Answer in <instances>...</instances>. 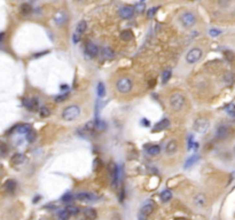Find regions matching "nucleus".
Here are the masks:
<instances>
[{
  "label": "nucleus",
  "instance_id": "nucleus-1",
  "mask_svg": "<svg viewBox=\"0 0 235 220\" xmlns=\"http://www.w3.org/2000/svg\"><path fill=\"white\" fill-rule=\"evenodd\" d=\"M169 103H170V107L175 111H180V110L185 107V103H186V99L182 93L180 92H175L170 95V99H169Z\"/></svg>",
  "mask_w": 235,
  "mask_h": 220
},
{
  "label": "nucleus",
  "instance_id": "nucleus-2",
  "mask_svg": "<svg viewBox=\"0 0 235 220\" xmlns=\"http://www.w3.org/2000/svg\"><path fill=\"white\" fill-rule=\"evenodd\" d=\"M133 87V80L130 77H121L116 83V88L119 93H129Z\"/></svg>",
  "mask_w": 235,
  "mask_h": 220
},
{
  "label": "nucleus",
  "instance_id": "nucleus-3",
  "mask_svg": "<svg viewBox=\"0 0 235 220\" xmlns=\"http://www.w3.org/2000/svg\"><path fill=\"white\" fill-rule=\"evenodd\" d=\"M80 116V108L76 104L67 107L63 112H62V118L64 121H75Z\"/></svg>",
  "mask_w": 235,
  "mask_h": 220
},
{
  "label": "nucleus",
  "instance_id": "nucleus-4",
  "mask_svg": "<svg viewBox=\"0 0 235 220\" xmlns=\"http://www.w3.org/2000/svg\"><path fill=\"white\" fill-rule=\"evenodd\" d=\"M209 129H210V121L206 118H197L194 123V130L197 133L204 134V133L208 132Z\"/></svg>",
  "mask_w": 235,
  "mask_h": 220
},
{
  "label": "nucleus",
  "instance_id": "nucleus-5",
  "mask_svg": "<svg viewBox=\"0 0 235 220\" xmlns=\"http://www.w3.org/2000/svg\"><path fill=\"white\" fill-rule=\"evenodd\" d=\"M202 55H203V52H202L201 48L194 47V48H192V50H190L186 55L187 63H189V64H194V63H196L197 61L202 57Z\"/></svg>",
  "mask_w": 235,
  "mask_h": 220
},
{
  "label": "nucleus",
  "instance_id": "nucleus-6",
  "mask_svg": "<svg viewBox=\"0 0 235 220\" xmlns=\"http://www.w3.org/2000/svg\"><path fill=\"white\" fill-rule=\"evenodd\" d=\"M180 21L186 28H192L196 23V16L190 11H185L180 17Z\"/></svg>",
  "mask_w": 235,
  "mask_h": 220
},
{
  "label": "nucleus",
  "instance_id": "nucleus-7",
  "mask_svg": "<svg viewBox=\"0 0 235 220\" xmlns=\"http://www.w3.org/2000/svg\"><path fill=\"white\" fill-rule=\"evenodd\" d=\"M231 134V129L226 125H220L217 127L216 130V137L219 139V140H225L227 139Z\"/></svg>",
  "mask_w": 235,
  "mask_h": 220
},
{
  "label": "nucleus",
  "instance_id": "nucleus-8",
  "mask_svg": "<svg viewBox=\"0 0 235 220\" xmlns=\"http://www.w3.org/2000/svg\"><path fill=\"white\" fill-rule=\"evenodd\" d=\"M76 198L80 202H85V203H90V202H93L96 200V196H95L93 193H90V191H80L76 195Z\"/></svg>",
  "mask_w": 235,
  "mask_h": 220
},
{
  "label": "nucleus",
  "instance_id": "nucleus-9",
  "mask_svg": "<svg viewBox=\"0 0 235 220\" xmlns=\"http://www.w3.org/2000/svg\"><path fill=\"white\" fill-rule=\"evenodd\" d=\"M134 7L132 6H124V7H122L119 9V16H121L122 19L124 20H129L131 17H133L134 15Z\"/></svg>",
  "mask_w": 235,
  "mask_h": 220
},
{
  "label": "nucleus",
  "instance_id": "nucleus-10",
  "mask_svg": "<svg viewBox=\"0 0 235 220\" xmlns=\"http://www.w3.org/2000/svg\"><path fill=\"white\" fill-rule=\"evenodd\" d=\"M23 104L25 108L30 110V111H36L39 107V101L37 98H32V99H24L23 100Z\"/></svg>",
  "mask_w": 235,
  "mask_h": 220
},
{
  "label": "nucleus",
  "instance_id": "nucleus-11",
  "mask_svg": "<svg viewBox=\"0 0 235 220\" xmlns=\"http://www.w3.org/2000/svg\"><path fill=\"white\" fill-rule=\"evenodd\" d=\"M98 53H99L98 46L92 44V42H88L87 45H86V47H85V54L90 57H95L98 55Z\"/></svg>",
  "mask_w": 235,
  "mask_h": 220
},
{
  "label": "nucleus",
  "instance_id": "nucleus-12",
  "mask_svg": "<svg viewBox=\"0 0 235 220\" xmlns=\"http://www.w3.org/2000/svg\"><path fill=\"white\" fill-rule=\"evenodd\" d=\"M154 210H155V205L153 203L152 201H148L146 204H144V206L141 208V214H144V217L147 216H150L153 212H154Z\"/></svg>",
  "mask_w": 235,
  "mask_h": 220
},
{
  "label": "nucleus",
  "instance_id": "nucleus-13",
  "mask_svg": "<svg viewBox=\"0 0 235 220\" xmlns=\"http://www.w3.org/2000/svg\"><path fill=\"white\" fill-rule=\"evenodd\" d=\"M118 181H119V169H118L117 165L113 164V171H111V186L113 188L118 185Z\"/></svg>",
  "mask_w": 235,
  "mask_h": 220
},
{
  "label": "nucleus",
  "instance_id": "nucleus-14",
  "mask_svg": "<svg viewBox=\"0 0 235 220\" xmlns=\"http://www.w3.org/2000/svg\"><path fill=\"white\" fill-rule=\"evenodd\" d=\"M83 214L87 220H95L98 218V213L93 208H85L83 210Z\"/></svg>",
  "mask_w": 235,
  "mask_h": 220
},
{
  "label": "nucleus",
  "instance_id": "nucleus-15",
  "mask_svg": "<svg viewBox=\"0 0 235 220\" xmlns=\"http://www.w3.org/2000/svg\"><path fill=\"white\" fill-rule=\"evenodd\" d=\"M177 149H178V143H177V141L171 140L167 142L166 147H165V152H166V154H169V155H172V154H175V152H177Z\"/></svg>",
  "mask_w": 235,
  "mask_h": 220
},
{
  "label": "nucleus",
  "instance_id": "nucleus-16",
  "mask_svg": "<svg viewBox=\"0 0 235 220\" xmlns=\"http://www.w3.org/2000/svg\"><path fill=\"white\" fill-rule=\"evenodd\" d=\"M101 54H102V56L104 57L106 60H111V59L115 57V52L113 51V48H110L108 46L103 47L102 50H101Z\"/></svg>",
  "mask_w": 235,
  "mask_h": 220
},
{
  "label": "nucleus",
  "instance_id": "nucleus-17",
  "mask_svg": "<svg viewBox=\"0 0 235 220\" xmlns=\"http://www.w3.org/2000/svg\"><path fill=\"white\" fill-rule=\"evenodd\" d=\"M170 126V121L167 118H164L162 121H159L157 124L154 127V131H162V130H165Z\"/></svg>",
  "mask_w": 235,
  "mask_h": 220
},
{
  "label": "nucleus",
  "instance_id": "nucleus-18",
  "mask_svg": "<svg viewBox=\"0 0 235 220\" xmlns=\"http://www.w3.org/2000/svg\"><path fill=\"white\" fill-rule=\"evenodd\" d=\"M86 28H87V24H86V22L84 21V20H82V21H79L78 22V24H77V27H76V34L78 36H82V34L86 31Z\"/></svg>",
  "mask_w": 235,
  "mask_h": 220
},
{
  "label": "nucleus",
  "instance_id": "nucleus-19",
  "mask_svg": "<svg viewBox=\"0 0 235 220\" xmlns=\"http://www.w3.org/2000/svg\"><path fill=\"white\" fill-rule=\"evenodd\" d=\"M24 160H25V156L23 155V154L17 152V154H15V155L11 157V162L13 164H15V165H19V164H22L23 162H24Z\"/></svg>",
  "mask_w": 235,
  "mask_h": 220
},
{
  "label": "nucleus",
  "instance_id": "nucleus-20",
  "mask_svg": "<svg viewBox=\"0 0 235 220\" xmlns=\"http://www.w3.org/2000/svg\"><path fill=\"white\" fill-rule=\"evenodd\" d=\"M5 189L8 193H14L16 189V181L15 180H7L6 183H5Z\"/></svg>",
  "mask_w": 235,
  "mask_h": 220
},
{
  "label": "nucleus",
  "instance_id": "nucleus-21",
  "mask_svg": "<svg viewBox=\"0 0 235 220\" xmlns=\"http://www.w3.org/2000/svg\"><path fill=\"white\" fill-rule=\"evenodd\" d=\"M31 125L30 124H21L16 127V131L20 133V134H28V133L31 131Z\"/></svg>",
  "mask_w": 235,
  "mask_h": 220
},
{
  "label": "nucleus",
  "instance_id": "nucleus-22",
  "mask_svg": "<svg viewBox=\"0 0 235 220\" xmlns=\"http://www.w3.org/2000/svg\"><path fill=\"white\" fill-rule=\"evenodd\" d=\"M194 204L196 206H203L205 205V196L203 194H197L194 197Z\"/></svg>",
  "mask_w": 235,
  "mask_h": 220
},
{
  "label": "nucleus",
  "instance_id": "nucleus-23",
  "mask_svg": "<svg viewBox=\"0 0 235 220\" xmlns=\"http://www.w3.org/2000/svg\"><path fill=\"white\" fill-rule=\"evenodd\" d=\"M147 152L150 156L158 155L159 152H161V147H159L158 144H153V146H149V147L147 148Z\"/></svg>",
  "mask_w": 235,
  "mask_h": 220
},
{
  "label": "nucleus",
  "instance_id": "nucleus-24",
  "mask_svg": "<svg viewBox=\"0 0 235 220\" xmlns=\"http://www.w3.org/2000/svg\"><path fill=\"white\" fill-rule=\"evenodd\" d=\"M198 160H200V155L190 156L189 158L186 161V163H185V169H189L190 166H193V165L196 163V162H198Z\"/></svg>",
  "mask_w": 235,
  "mask_h": 220
},
{
  "label": "nucleus",
  "instance_id": "nucleus-25",
  "mask_svg": "<svg viewBox=\"0 0 235 220\" xmlns=\"http://www.w3.org/2000/svg\"><path fill=\"white\" fill-rule=\"evenodd\" d=\"M119 37H121L122 40H124V42H129L131 39L133 38V33L131 30H123L119 34Z\"/></svg>",
  "mask_w": 235,
  "mask_h": 220
},
{
  "label": "nucleus",
  "instance_id": "nucleus-26",
  "mask_svg": "<svg viewBox=\"0 0 235 220\" xmlns=\"http://www.w3.org/2000/svg\"><path fill=\"white\" fill-rule=\"evenodd\" d=\"M65 210L68 211L70 216H76V214H78V213H79V211H80L78 206H76V205H72V204L68 205V206L65 208Z\"/></svg>",
  "mask_w": 235,
  "mask_h": 220
},
{
  "label": "nucleus",
  "instance_id": "nucleus-27",
  "mask_svg": "<svg viewBox=\"0 0 235 220\" xmlns=\"http://www.w3.org/2000/svg\"><path fill=\"white\" fill-rule=\"evenodd\" d=\"M172 198V193H171V190L166 189V190H163L162 193H161V200L163 202H169Z\"/></svg>",
  "mask_w": 235,
  "mask_h": 220
},
{
  "label": "nucleus",
  "instance_id": "nucleus-28",
  "mask_svg": "<svg viewBox=\"0 0 235 220\" xmlns=\"http://www.w3.org/2000/svg\"><path fill=\"white\" fill-rule=\"evenodd\" d=\"M57 218H59V220H68L70 218V214H69V212L65 209L60 210L57 212Z\"/></svg>",
  "mask_w": 235,
  "mask_h": 220
},
{
  "label": "nucleus",
  "instance_id": "nucleus-29",
  "mask_svg": "<svg viewBox=\"0 0 235 220\" xmlns=\"http://www.w3.org/2000/svg\"><path fill=\"white\" fill-rule=\"evenodd\" d=\"M21 11H22V14H24V15H27V14H29V13H31V11H32V8H31V6L29 4H27V2H24V4L21 5Z\"/></svg>",
  "mask_w": 235,
  "mask_h": 220
},
{
  "label": "nucleus",
  "instance_id": "nucleus-30",
  "mask_svg": "<svg viewBox=\"0 0 235 220\" xmlns=\"http://www.w3.org/2000/svg\"><path fill=\"white\" fill-rule=\"evenodd\" d=\"M65 17V14L63 13V11H60V13H57L56 14V16H55V22L57 23V24H61V23H63V22H65V20L67 19H64Z\"/></svg>",
  "mask_w": 235,
  "mask_h": 220
},
{
  "label": "nucleus",
  "instance_id": "nucleus-31",
  "mask_svg": "<svg viewBox=\"0 0 235 220\" xmlns=\"http://www.w3.org/2000/svg\"><path fill=\"white\" fill-rule=\"evenodd\" d=\"M39 114H40V116H42V118H46L51 115V110H49L48 107H42L40 110H39Z\"/></svg>",
  "mask_w": 235,
  "mask_h": 220
},
{
  "label": "nucleus",
  "instance_id": "nucleus-32",
  "mask_svg": "<svg viewBox=\"0 0 235 220\" xmlns=\"http://www.w3.org/2000/svg\"><path fill=\"white\" fill-rule=\"evenodd\" d=\"M98 95L100 98H103V96L106 95V87H104L103 83L98 84Z\"/></svg>",
  "mask_w": 235,
  "mask_h": 220
},
{
  "label": "nucleus",
  "instance_id": "nucleus-33",
  "mask_svg": "<svg viewBox=\"0 0 235 220\" xmlns=\"http://www.w3.org/2000/svg\"><path fill=\"white\" fill-rule=\"evenodd\" d=\"M36 138H37V133L34 132L33 130H31L30 132L27 134V141L28 142H33L36 140Z\"/></svg>",
  "mask_w": 235,
  "mask_h": 220
},
{
  "label": "nucleus",
  "instance_id": "nucleus-34",
  "mask_svg": "<svg viewBox=\"0 0 235 220\" xmlns=\"http://www.w3.org/2000/svg\"><path fill=\"white\" fill-rule=\"evenodd\" d=\"M226 112H227L228 115L233 116V117H235V104L229 103V104L226 107Z\"/></svg>",
  "mask_w": 235,
  "mask_h": 220
},
{
  "label": "nucleus",
  "instance_id": "nucleus-35",
  "mask_svg": "<svg viewBox=\"0 0 235 220\" xmlns=\"http://www.w3.org/2000/svg\"><path fill=\"white\" fill-rule=\"evenodd\" d=\"M171 70H166V71H164L163 72V76H162V81H163L164 84H166L169 80H170L171 78Z\"/></svg>",
  "mask_w": 235,
  "mask_h": 220
},
{
  "label": "nucleus",
  "instance_id": "nucleus-36",
  "mask_svg": "<svg viewBox=\"0 0 235 220\" xmlns=\"http://www.w3.org/2000/svg\"><path fill=\"white\" fill-rule=\"evenodd\" d=\"M62 202L63 203H69V202H72V200H73V196H72V194H70V193H67L65 195H63L62 196Z\"/></svg>",
  "mask_w": 235,
  "mask_h": 220
},
{
  "label": "nucleus",
  "instance_id": "nucleus-37",
  "mask_svg": "<svg viewBox=\"0 0 235 220\" xmlns=\"http://www.w3.org/2000/svg\"><path fill=\"white\" fill-rule=\"evenodd\" d=\"M156 11H157V7H152L150 9H148V11H147V16H148V19H153V17L155 16Z\"/></svg>",
  "mask_w": 235,
  "mask_h": 220
},
{
  "label": "nucleus",
  "instance_id": "nucleus-38",
  "mask_svg": "<svg viewBox=\"0 0 235 220\" xmlns=\"http://www.w3.org/2000/svg\"><path fill=\"white\" fill-rule=\"evenodd\" d=\"M107 127V125L103 123V121H95V129L98 130H104Z\"/></svg>",
  "mask_w": 235,
  "mask_h": 220
},
{
  "label": "nucleus",
  "instance_id": "nucleus-39",
  "mask_svg": "<svg viewBox=\"0 0 235 220\" xmlns=\"http://www.w3.org/2000/svg\"><path fill=\"white\" fill-rule=\"evenodd\" d=\"M68 98V93H65V94H61V95H57L56 98H55V102H62V101H64L65 99Z\"/></svg>",
  "mask_w": 235,
  "mask_h": 220
},
{
  "label": "nucleus",
  "instance_id": "nucleus-40",
  "mask_svg": "<svg viewBox=\"0 0 235 220\" xmlns=\"http://www.w3.org/2000/svg\"><path fill=\"white\" fill-rule=\"evenodd\" d=\"M135 8H137V11H144V9H146V4H144V2H139V4L135 5Z\"/></svg>",
  "mask_w": 235,
  "mask_h": 220
},
{
  "label": "nucleus",
  "instance_id": "nucleus-41",
  "mask_svg": "<svg viewBox=\"0 0 235 220\" xmlns=\"http://www.w3.org/2000/svg\"><path fill=\"white\" fill-rule=\"evenodd\" d=\"M221 33L220 30H217V29H211V30L209 31V34L211 36V37H217V36H219Z\"/></svg>",
  "mask_w": 235,
  "mask_h": 220
},
{
  "label": "nucleus",
  "instance_id": "nucleus-42",
  "mask_svg": "<svg viewBox=\"0 0 235 220\" xmlns=\"http://www.w3.org/2000/svg\"><path fill=\"white\" fill-rule=\"evenodd\" d=\"M4 37H5V32H1V33H0V40H2Z\"/></svg>",
  "mask_w": 235,
  "mask_h": 220
},
{
  "label": "nucleus",
  "instance_id": "nucleus-43",
  "mask_svg": "<svg viewBox=\"0 0 235 220\" xmlns=\"http://www.w3.org/2000/svg\"><path fill=\"white\" fill-rule=\"evenodd\" d=\"M142 124H144V125H149V121H142Z\"/></svg>",
  "mask_w": 235,
  "mask_h": 220
},
{
  "label": "nucleus",
  "instance_id": "nucleus-44",
  "mask_svg": "<svg viewBox=\"0 0 235 220\" xmlns=\"http://www.w3.org/2000/svg\"><path fill=\"white\" fill-rule=\"evenodd\" d=\"M234 152H235V148H234Z\"/></svg>",
  "mask_w": 235,
  "mask_h": 220
}]
</instances>
